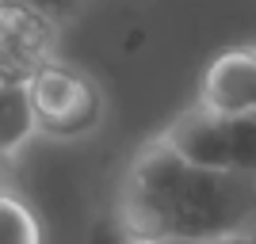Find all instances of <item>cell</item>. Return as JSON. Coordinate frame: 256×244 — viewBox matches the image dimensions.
Returning a JSON list of instances; mask_svg holds the SVG:
<instances>
[{
  "mask_svg": "<svg viewBox=\"0 0 256 244\" xmlns=\"http://www.w3.org/2000/svg\"><path fill=\"white\" fill-rule=\"evenodd\" d=\"M38 237V222L27 210V202L16 195L0 191V244H34Z\"/></svg>",
  "mask_w": 256,
  "mask_h": 244,
  "instance_id": "cell-7",
  "label": "cell"
},
{
  "mask_svg": "<svg viewBox=\"0 0 256 244\" xmlns=\"http://www.w3.org/2000/svg\"><path fill=\"white\" fill-rule=\"evenodd\" d=\"M164 138L199 164L256 176V111H218L195 103L164 130Z\"/></svg>",
  "mask_w": 256,
  "mask_h": 244,
  "instance_id": "cell-2",
  "label": "cell"
},
{
  "mask_svg": "<svg viewBox=\"0 0 256 244\" xmlns=\"http://www.w3.org/2000/svg\"><path fill=\"white\" fill-rule=\"evenodd\" d=\"M199 103L218 111H256V46L222 50L206 65Z\"/></svg>",
  "mask_w": 256,
  "mask_h": 244,
  "instance_id": "cell-5",
  "label": "cell"
},
{
  "mask_svg": "<svg viewBox=\"0 0 256 244\" xmlns=\"http://www.w3.org/2000/svg\"><path fill=\"white\" fill-rule=\"evenodd\" d=\"M126 229L142 241H230L256 229V176L210 168L157 138L122 187Z\"/></svg>",
  "mask_w": 256,
  "mask_h": 244,
  "instance_id": "cell-1",
  "label": "cell"
},
{
  "mask_svg": "<svg viewBox=\"0 0 256 244\" xmlns=\"http://www.w3.org/2000/svg\"><path fill=\"white\" fill-rule=\"evenodd\" d=\"M38 134L31 88L23 80H0V157L20 153Z\"/></svg>",
  "mask_w": 256,
  "mask_h": 244,
  "instance_id": "cell-6",
  "label": "cell"
},
{
  "mask_svg": "<svg viewBox=\"0 0 256 244\" xmlns=\"http://www.w3.org/2000/svg\"><path fill=\"white\" fill-rule=\"evenodd\" d=\"M31 88L38 134L50 138H84L104 118V92L88 73L73 69L65 61H46L38 73L27 80Z\"/></svg>",
  "mask_w": 256,
  "mask_h": 244,
  "instance_id": "cell-3",
  "label": "cell"
},
{
  "mask_svg": "<svg viewBox=\"0 0 256 244\" xmlns=\"http://www.w3.org/2000/svg\"><path fill=\"white\" fill-rule=\"evenodd\" d=\"M27 4H34V8H42L46 15H54L58 23H65L69 15H76V11L84 8V0H27Z\"/></svg>",
  "mask_w": 256,
  "mask_h": 244,
  "instance_id": "cell-8",
  "label": "cell"
},
{
  "mask_svg": "<svg viewBox=\"0 0 256 244\" xmlns=\"http://www.w3.org/2000/svg\"><path fill=\"white\" fill-rule=\"evenodd\" d=\"M62 23L27 0H0V80H31L58 53Z\"/></svg>",
  "mask_w": 256,
  "mask_h": 244,
  "instance_id": "cell-4",
  "label": "cell"
}]
</instances>
